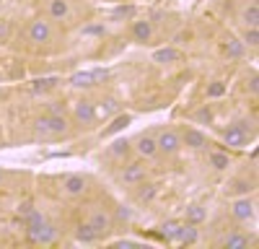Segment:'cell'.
<instances>
[{"mask_svg":"<svg viewBox=\"0 0 259 249\" xmlns=\"http://www.w3.org/2000/svg\"><path fill=\"white\" fill-rule=\"evenodd\" d=\"M182 226H184V223H179V221H168V223H163V239H168V241H179Z\"/></svg>","mask_w":259,"mask_h":249,"instance_id":"44dd1931","label":"cell"},{"mask_svg":"<svg viewBox=\"0 0 259 249\" xmlns=\"http://www.w3.org/2000/svg\"><path fill=\"white\" fill-rule=\"evenodd\" d=\"M244 50H246V45H244L241 39H228L226 47H223V52H226L228 60H241L244 57Z\"/></svg>","mask_w":259,"mask_h":249,"instance_id":"9c48e42d","label":"cell"},{"mask_svg":"<svg viewBox=\"0 0 259 249\" xmlns=\"http://www.w3.org/2000/svg\"><path fill=\"white\" fill-rule=\"evenodd\" d=\"M194 119H197V122H210V119H212V112H210V107H202V109H197Z\"/></svg>","mask_w":259,"mask_h":249,"instance_id":"836d02e7","label":"cell"},{"mask_svg":"<svg viewBox=\"0 0 259 249\" xmlns=\"http://www.w3.org/2000/svg\"><path fill=\"white\" fill-rule=\"evenodd\" d=\"M133 36L135 42H148L153 36V26H150V21H135L133 24Z\"/></svg>","mask_w":259,"mask_h":249,"instance_id":"5bb4252c","label":"cell"},{"mask_svg":"<svg viewBox=\"0 0 259 249\" xmlns=\"http://www.w3.org/2000/svg\"><path fill=\"white\" fill-rule=\"evenodd\" d=\"M246 244H249V239L241 236V234H231V236H226V241H223L226 249H244Z\"/></svg>","mask_w":259,"mask_h":249,"instance_id":"d4e9b609","label":"cell"},{"mask_svg":"<svg viewBox=\"0 0 259 249\" xmlns=\"http://www.w3.org/2000/svg\"><path fill=\"white\" fill-rule=\"evenodd\" d=\"M153 195H156V187H153V184H145L143 190H140V200H145V202L153 200Z\"/></svg>","mask_w":259,"mask_h":249,"instance_id":"e575fe53","label":"cell"},{"mask_svg":"<svg viewBox=\"0 0 259 249\" xmlns=\"http://www.w3.org/2000/svg\"><path fill=\"white\" fill-rule=\"evenodd\" d=\"M8 34H11V24L8 21H0V42H6Z\"/></svg>","mask_w":259,"mask_h":249,"instance_id":"74e56055","label":"cell"},{"mask_svg":"<svg viewBox=\"0 0 259 249\" xmlns=\"http://www.w3.org/2000/svg\"><path fill=\"white\" fill-rule=\"evenodd\" d=\"M138 153L150 158V156H156L158 153V145H156V138H150V135H140L138 140Z\"/></svg>","mask_w":259,"mask_h":249,"instance_id":"8fae6325","label":"cell"},{"mask_svg":"<svg viewBox=\"0 0 259 249\" xmlns=\"http://www.w3.org/2000/svg\"><path fill=\"white\" fill-rule=\"evenodd\" d=\"M109 151H112L114 156H124V153L130 151V143H127L124 138H117V140L112 143V148H109Z\"/></svg>","mask_w":259,"mask_h":249,"instance_id":"f546056e","label":"cell"},{"mask_svg":"<svg viewBox=\"0 0 259 249\" xmlns=\"http://www.w3.org/2000/svg\"><path fill=\"white\" fill-rule=\"evenodd\" d=\"M233 218H239V221L254 218V200H249V195H241L239 200H233Z\"/></svg>","mask_w":259,"mask_h":249,"instance_id":"3957f363","label":"cell"},{"mask_svg":"<svg viewBox=\"0 0 259 249\" xmlns=\"http://www.w3.org/2000/svg\"><path fill=\"white\" fill-rule=\"evenodd\" d=\"M104 24H91V26H83V36H104Z\"/></svg>","mask_w":259,"mask_h":249,"instance_id":"1f68e13d","label":"cell"},{"mask_svg":"<svg viewBox=\"0 0 259 249\" xmlns=\"http://www.w3.org/2000/svg\"><path fill=\"white\" fill-rule=\"evenodd\" d=\"M94 112H96L99 119H109V117H114V114L119 112V104H117L114 99H106V101H101V104H94Z\"/></svg>","mask_w":259,"mask_h":249,"instance_id":"8992f818","label":"cell"},{"mask_svg":"<svg viewBox=\"0 0 259 249\" xmlns=\"http://www.w3.org/2000/svg\"><path fill=\"white\" fill-rule=\"evenodd\" d=\"M156 145H158V151H163V153H177L179 151V145H182V138L174 133V130H163L158 138H156Z\"/></svg>","mask_w":259,"mask_h":249,"instance_id":"7a4b0ae2","label":"cell"},{"mask_svg":"<svg viewBox=\"0 0 259 249\" xmlns=\"http://www.w3.org/2000/svg\"><path fill=\"white\" fill-rule=\"evenodd\" d=\"M210 163H212V169L223 172V169H228V156L226 153H212L210 156Z\"/></svg>","mask_w":259,"mask_h":249,"instance_id":"f1b7e54d","label":"cell"},{"mask_svg":"<svg viewBox=\"0 0 259 249\" xmlns=\"http://www.w3.org/2000/svg\"><path fill=\"white\" fill-rule=\"evenodd\" d=\"M226 94V83L223 80H212L210 86H207V96L210 99H218V96H223Z\"/></svg>","mask_w":259,"mask_h":249,"instance_id":"83f0119b","label":"cell"},{"mask_svg":"<svg viewBox=\"0 0 259 249\" xmlns=\"http://www.w3.org/2000/svg\"><path fill=\"white\" fill-rule=\"evenodd\" d=\"M0 80H3V75H0Z\"/></svg>","mask_w":259,"mask_h":249,"instance_id":"b9f144b4","label":"cell"},{"mask_svg":"<svg viewBox=\"0 0 259 249\" xmlns=\"http://www.w3.org/2000/svg\"><path fill=\"white\" fill-rule=\"evenodd\" d=\"M130 216H133V213H130V208H124V205L117 211V218H119L122 223H127V221H130Z\"/></svg>","mask_w":259,"mask_h":249,"instance_id":"f35d334b","label":"cell"},{"mask_svg":"<svg viewBox=\"0 0 259 249\" xmlns=\"http://www.w3.org/2000/svg\"><path fill=\"white\" fill-rule=\"evenodd\" d=\"M182 143H187L189 148H194V151H200V148H205V145H207V138L200 130H187L182 135Z\"/></svg>","mask_w":259,"mask_h":249,"instance_id":"ba28073f","label":"cell"},{"mask_svg":"<svg viewBox=\"0 0 259 249\" xmlns=\"http://www.w3.org/2000/svg\"><path fill=\"white\" fill-rule=\"evenodd\" d=\"M89 223H91V228H94V231H96L99 236H106V234L112 231V218L106 216V213H96Z\"/></svg>","mask_w":259,"mask_h":249,"instance_id":"52a82bcc","label":"cell"},{"mask_svg":"<svg viewBox=\"0 0 259 249\" xmlns=\"http://www.w3.org/2000/svg\"><path fill=\"white\" fill-rule=\"evenodd\" d=\"M244 45H249V47H256V45H259V31H256V26H246Z\"/></svg>","mask_w":259,"mask_h":249,"instance_id":"4dcf8cb0","label":"cell"},{"mask_svg":"<svg viewBox=\"0 0 259 249\" xmlns=\"http://www.w3.org/2000/svg\"><path fill=\"white\" fill-rule=\"evenodd\" d=\"M99 239V234L91 228V223H80L75 228V241H83V244H94Z\"/></svg>","mask_w":259,"mask_h":249,"instance_id":"e0dca14e","label":"cell"},{"mask_svg":"<svg viewBox=\"0 0 259 249\" xmlns=\"http://www.w3.org/2000/svg\"><path fill=\"white\" fill-rule=\"evenodd\" d=\"M70 83H73L75 89H91V86H96L91 70H80V73H75V75L70 78Z\"/></svg>","mask_w":259,"mask_h":249,"instance_id":"ffe728a7","label":"cell"},{"mask_svg":"<svg viewBox=\"0 0 259 249\" xmlns=\"http://www.w3.org/2000/svg\"><path fill=\"white\" fill-rule=\"evenodd\" d=\"M133 13H135L133 6H119V8L114 11V18H124V16H133Z\"/></svg>","mask_w":259,"mask_h":249,"instance_id":"d590c367","label":"cell"},{"mask_svg":"<svg viewBox=\"0 0 259 249\" xmlns=\"http://www.w3.org/2000/svg\"><path fill=\"white\" fill-rule=\"evenodd\" d=\"M179 241H184V244H194V241H197V228H194V223H189V226H182Z\"/></svg>","mask_w":259,"mask_h":249,"instance_id":"484cf974","label":"cell"},{"mask_svg":"<svg viewBox=\"0 0 259 249\" xmlns=\"http://www.w3.org/2000/svg\"><path fill=\"white\" fill-rule=\"evenodd\" d=\"M45 122H47L50 135H62L65 130H68V122H65L62 114H50V117H45Z\"/></svg>","mask_w":259,"mask_h":249,"instance_id":"4fadbf2b","label":"cell"},{"mask_svg":"<svg viewBox=\"0 0 259 249\" xmlns=\"http://www.w3.org/2000/svg\"><path fill=\"white\" fill-rule=\"evenodd\" d=\"M145 177V169L140 163H130V166H124V172H122V179L127 182V184H135V182H140Z\"/></svg>","mask_w":259,"mask_h":249,"instance_id":"2e32d148","label":"cell"},{"mask_svg":"<svg viewBox=\"0 0 259 249\" xmlns=\"http://www.w3.org/2000/svg\"><path fill=\"white\" fill-rule=\"evenodd\" d=\"M62 187H65V192H68V195H80L85 190V179L78 177V174H70V177H65Z\"/></svg>","mask_w":259,"mask_h":249,"instance_id":"7c38bea8","label":"cell"},{"mask_svg":"<svg viewBox=\"0 0 259 249\" xmlns=\"http://www.w3.org/2000/svg\"><path fill=\"white\" fill-rule=\"evenodd\" d=\"M130 122H133V117H130V114H117L114 119H112V124H109V128H106L104 130V135L106 138H109V135H114V133H119V130H124L127 128V124Z\"/></svg>","mask_w":259,"mask_h":249,"instance_id":"d6986e66","label":"cell"},{"mask_svg":"<svg viewBox=\"0 0 259 249\" xmlns=\"http://www.w3.org/2000/svg\"><path fill=\"white\" fill-rule=\"evenodd\" d=\"M75 119H78V122H94V119H96L94 104H91V101H78V104H75Z\"/></svg>","mask_w":259,"mask_h":249,"instance_id":"30bf717a","label":"cell"},{"mask_svg":"<svg viewBox=\"0 0 259 249\" xmlns=\"http://www.w3.org/2000/svg\"><path fill=\"white\" fill-rule=\"evenodd\" d=\"M251 192V184L246 179H233L228 184V195H249Z\"/></svg>","mask_w":259,"mask_h":249,"instance_id":"603a6c76","label":"cell"},{"mask_svg":"<svg viewBox=\"0 0 259 249\" xmlns=\"http://www.w3.org/2000/svg\"><path fill=\"white\" fill-rule=\"evenodd\" d=\"M223 138H226V143L231 145V148H244V145H246V130H241L239 124L228 128Z\"/></svg>","mask_w":259,"mask_h":249,"instance_id":"5b68a950","label":"cell"},{"mask_svg":"<svg viewBox=\"0 0 259 249\" xmlns=\"http://www.w3.org/2000/svg\"><path fill=\"white\" fill-rule=\"evenodd\" d=\"M244 24H246V26H256V24H259V8H256V3H251V6L244 11Z\"/></svg>","mask_w":259,"mask_h":249,"instance_id":"4316f807","label":"cell"},{"mask_svg":"<svg viewBox=\"0 0 259 249\" xmlns=\"http://www.w3.org/2000/svg\"><path fill=\"white\" fill-rule=\"evenodd\" d=\"M31 211H34V202H31V200H24V202L18 205V216H21V218H24L26 213H31Z\"/></svg>","mask_w":259,"mask_h":249,"instance_id":"8d00e7d4","label":"cell"},{"mask_svg":"<svg viewBox=\"0 0 259 249\" xmlns=\"http://www.w3.org/2000/svg\"><path fill=\"white\" fill-rule=\"evenodd\" d=\"M179 60V50L174 47H161L153 52V62H158V65H166V62H177Z\"/></svg>","mask_w":259,"mask_h":249,"instance_id":"9a60e30c","label":"cell"},{"mask_svg":"<svg viewBox=\"0 0 259 249\" xmlns=\"http://www.w3.org/2000/svg\"><path fill=\"white\" fill-rule=\"evenodd\" d=\"M91 75H94V83H101V80L106 78V70L99 68V70H91Z\"/></svg>","mask_w":259,"mask_h":249,"instance_id":"ab89813d","label":"cell"},{"mask_svg":"<svg viewBox=\"0 0 259 249\" xmlns=\"http://www.w3.org/2000/svg\"><path fill=\"white\" fill-rule=\"evenodd\" d=\"M55 86H57V78H36L34 86H31V91H34V94H45V91H50V89H55Z\"/></svg>","mask_w":259,"mask_h":249,"instance_id":"cb8c5ba5","label":"cell"},{"mask_svg":"<svg viewBox=\"0 0 259 249\" xmlns=\"http://www.w3.org/2000/svg\"><path fill=\"white\" fill-rule=\"evenodd\" d=\"M0 182H3V172H0Z\"/></svg>","mask_w":259,"mask_h":249,"instance_id":"60d3db41","label":"cell"},{"mask_svg":"<svg viewBox=\"0 0 259 249\" xmlns=\"http://www.w3.org/2000/svg\"><path fill=\"white\" fill-rule=\"evenodd\" d=\"M207 218V211L202 205H187V221L189 223H202Z\"/></svg>","mask_w":259,"mask_h":249,"instance_id":"7402d4cb","label":"cell"},{"mask_svg":"<svg viewBox=\"0 0 259 249\" xmlns=\"http://www.w3.org/2000/svg\"><path fill=\"white\" fill-rule=\"evenodd\" d=\"M112 246L114 249H127V246H143L140 241H133V239H117V241H112Z\"/></svg>","mask_w":259,"mask_h":249,"instance_id":"d6a6232c","label":"cell"},{"mask_svg":"<svg viewBox=\"0 0 259 249\" xmlns=\"http://www.w3.org/2000/svg\"><path fill=\"white\" fill-rule=\"evenodd\" d=\"M50 36H52V29H50V24L47 21H34V24L29 26V39L34 42V45H41V42H50Z\"/></svg>","mask_w":259,"mask_h":249,"instance_id":"277c9868","label":"cell"},{"mask_svg":"<svg viewBox=\"0 0 259 249\" xmlns=\"http://www.w3.org/2000/svg\"><path fill=\"white\" fill-rule=\"evenodd\" d=\"M26 234H29V239H31L34 244H52V241L57 239V228L45 218V221H39V223L29 226Z\"/></svg>","mask_w":259,"mask_h":249,"instance_id":"6da1fadb","label":"cell"},{"mask_svg":"<svg viewBox=\"0 0 259 249\" xmlns=\"http://www.w3.org/2000/svg\"><path fill=\"white\" fill-rule=\"evenodd\" d=\"M70 13V6H68V0H50V16L62 21V18H68Z\"/></svg>","mask_w":259,"mask_h":249,"instance_id":"ac0fdd59","label":"cell"}]
</instances>
